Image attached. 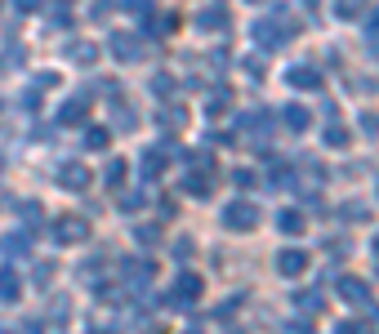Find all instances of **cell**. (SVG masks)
<instances>
[{
    "label": "cell",
    "mask_w": 379,
    "mask_h": 334,
    "mask_svg": "<svg viewBox=\"0 0 379 334\" xmlns=\"http://www.w3.org/2000/svg\"><path fill=\"white\" fill-rule=\"evenodd\" d=\"M343 219H348V223H361V219H366V205H343Z\"/></svg>",
    "instance_id": "26"
},
{
    "label": "cell",
    "mask_w": 379,
    "mask_h": 334,
    "mask_svg": "<svg viewBox=\"0 0 379 334\" xmlns=\"http://www.w3.org/2000/svg\"><path fill=\"white\" fill-rule=\"evenodd\" d=\"M152 90H156V94H170L174 85H170V76H156V80H152Z\"/></svg>",
    "instance_id": "30"
},
{
    "label": "cell",
    "mask_w": 379,
    "mask_h": 334,
    "mask_svg": "<svg viewBox=\"0 0 379 334\" xmlns=\"http://www.w3.org/2000/svg\"><path fill=\"white\" fill-rule=\"evenodd\" d=\"M282 116H286V125H290L294 134H299V129H308V121H312V116H308V107H299V103H290Z\"/></svg>",
    "instance_id": "15"
},
{
    "label": "cell",
    "mask_w": 379,
    "mask_h": 334,
    "mask_svg": "<svg viewBox=\"0 0 379 334\" xmlns=\"http://www.w3.org/2000/svg\"><path fill=\"white\" fill-rule=\"evenodd\" d=\"M277 227H282L286 237H299V232L308 227V219H304L299 210H282V214H277Z\"/></svg>",
    "instance_id": "12"
},
{
    "label": "cell",
    "mask_w": 379,
    "mask_h": 334,
    "mask_svg": "<svg viewBox=\"0 0 379 334\" xmlns=\"http://www.w3.org/2000/svg\"><path fill=\"white\" fill-rule=\"evenodd\" d=\"M308 267V249H282V254H277V272L282 276H299Z\"/></svg>",
    "instance_id": "7"
},
{
    "label": "cell",
    "mask_w": 379,
    "mask_h": 334,
    "mask_svg": "<svg viewBox=\"0 0 379 334\" xmlns=\"http://www.w3.org/2000/svg\"><path fill=\"white\" fill-rule=\"evenodd\" d=\"M308 5H317V0H308Z\"/></svg>",
    "instance_id": "38"
},
{
    "label": "cell",
    "mask_w": 379,
    "mask_h": 334,
    "mask_svg": "<svg viewBox=\"0 0 379 334\" xmlns=\"http://www.w3.org/2000/svg\"><path fill=\"white\" fill-rule=\"evenodd\" d=\"M335 334H366V330H361V325H357V321H353V325H339V330H335Z\"/></svg>",
    "instance_id": "34"
},
{
    "label": "cell",
    "mask_w": 379,
    "mask_h": 334,
    "mask_svg": "<svg viewBox=\"0 0 379 334\" xmlns=\"http://www.w3.org/2000/svg\"><path fill=\"white\" fill-rule=\"evenodd\" d=\"M18 294H23V290H18V276H14L9 267H5V272H0V298H5V303H14Z\"/></svg>",
    "instance_id": "18"
},
{
    "label": "cell",
    "mask_w": 379,
    "mask_h": 334,
    "mask_svg": "<svg viewBox=\"0 0 379 334\" xmlns=\"http://www.w3.org/2000/svg\"><path fill=\"white\" fill-rule=\"evenodd\" d=\"M58 5H63V9H72V0H58Z\"/></svg>",
    "instance_id": "36"
},
{
    "label": "cell",
    "mask_w": 379,
    "mask_h": 334,
    "mask_svg": "<svg viewBox=\"0 0 379 334\" xmlns=\"http://www.w3.org/2000/svg\"><path fill=\"white\" fill-rule=\"evenodd\" d=\"M125 276L129 281H152V263L147 259H125Z\"/></svg>",
    "instance_id": "17"
},
{
    "label": "cell",
    "mask_w": 379,
    "mask_h": 334,
    "mask_svg": "<svg viewBox=\"0 0 379 334\" xmlns=\"http://www.w3.org/2000/svg\"><path fill=\"white\" fill-rule=\"evenodd\" d=\"M361 9H366V0H339V5H335V14H339V18H357Z\"/></svg>",
    "instance_id": "23"
},
{
    "label": "cell",
    "mask_w": 379,
    "mask_h": 334,
    "mask_svg": "<svg viewBox=\"0 0 379 334\" xmlns=\"http://www.w3.org/2000/svg\"><path fill=\"white\" fill-rule=\"evenodd\" d=\"M233 183H237V188H255V174H250V170H237Z\"/></svg>",
    "instance_id": "27"
},
{
    "label": "cell",
    "mask_w": 379,
    "mask_h": 334,
    "mask_svg": "<svg viewBox=\"0 0 379 334\" xmlns=\"http://www.w3.org/2000/svg\"><path fill=\"white\" fill-rule=\"evenodd\" d=\"M107 49H112V54H117L121 63H134V58L143 54V41H139V36H129V31H112V36H107Z\"/></svg>",
    "instance_id": "3"
},
{
    "label": "cell",
    "mask_w": 379,
    "mask_h": 334,
    "mask_svg": "<svg viewBox=\"0 0 379 334\" xmlns=\"http://www.w3.org/2000/svg\"><path fill=\"white\" fill-rule=\"evenodd\" d=\"M107 14H112V0H98V5H94V18H107Z\"/></svg>",
    "instance_id": "31"
},
{
    "label": "cell",
    "mask_w": 379,
    "mask_h": 334,
    "mask_svg": "<svg viewBox=\"0 0 379 334\" xmlns=\"http://www.w3.org/2000/svg\"><path fill=\"white\" fill-rule=\"evenodd\" d=\"M85 103H80V98H72V103H63V112H58V121L63 125H80V121H85Z\"/></svg>",
    "instance_id": "14"
},
{
    "label": "cell",
    "mask_w": 379,
    "mask_h": 334,
    "mask_svg": "<svg viewBox=\"0 0 379 334\" xmlns=\"http://www.w3.org/2000/svg\"><path fill=\"white\" fill-rule=\"evenodd\" d=\"M174 286H178V290H174L178 303H192V298H201V276H196V272H183Z\"/></svg>",
    "instance_id": "9"
},
{
    "label": "cell",
    "mask_w": 379,
    "mask_h": 334,
    "mask_svg": "<svg viewBox=\"0 0 379 334\" xmlns=\"http://www.w3.org/2000/svg\"><path fill=\"white\" fill-rule=\"evenodd\" d=\"M68 58L80 63V67H90V63L98 58V45H94V41H76V45H68Z\"/></svg>",
    "instance_id": "13"
},
{
    "label": "cell",
    "mask_w": 379,
    "mask_h": 334,
    "mask_svg": "<svg viewBox=\"0 0 379 334\" xmlns=\"http://www.w3.org/2000/svg\"><path fill=\"white\" fill-rule=\"evenodd\" d=\"M0 334H9V330H0Z\"/></svg>",
    "instance_id": "39"
},
{
    "label": "cell",
    "mask_w": 379,
    "mask_h": 334,
    "mask_svg": "<svg viewBox=\"0 0 379 334\" xmlns=\"http://www.w3.org/2000/svg\"><path fill=\"white\" fill-rule=\"evenodd\" d=\"M366 27H370V31H379V9L370 14V23H366Z\"/></svg>",
    "instance_id": "35"
},
{
    "label": "cell",
    "mask_w": 379,
    "mask_h": 334,
    "mask_svg": "<svg viewBox=\"0 0 379 334\" xmlns=\"http://www.w3.org/2000/svg\"><path fill=\"white\" fill-rule=\"evenodd\" d=\"M14 5H18L23 14H36V9H41V0H14Z\"/></svg>",
    "instance_id": "32"
},
{
    "label": "cell",
    "mask_w": 379,
    "mask_h": 334,
    "mask_svg": "<svg viewBox=\"0 0 379 334\" xmlns=\"http://www.w3.org/2000/svg\"><path fill=\"white\" fill-rule=\"evenodd\" d=\"M107 143H112V134H107V129H98V125L85 129V152H103Z\"/></svg>",
    "instance_id": "19"
},
{
    "label": "cell",
    "mask_w": 379,
    "mask_h": 334,
    "mask_svg": "<svg viewBox=\"0 0 379 334\" xmlns=\"http://www.w3.org/2000/svg\"><path fill=\"white\" fill-rule=\"evenodd\" d=\"M339 298H348V303H370V290L361 286V281L343 276V281H339Z\"/></svg>",
    "instance_id": "10"
},
{
    "label": "cell",
    "mask_w": 379,
    "mask_h": 334,
    "mask_svg": "<svg viewBox=\"0 0 379 334\" xmlns=\"http://www.w3.org/2000/svg\"><path fill=\"white\" fill-rule=\"evenodd\" d=\"M85 237H90V223L85 219H58L54 223V241L58 245H80Z\"/></svg>",
    "instance_id": "4"
},
{
    "label": "cell",
    "mask_w": 379,
    "mask_h": 334,
    "mask_svg": "<svg viewBox=\"0 0 379 334\" xmlns=\"http://www.w3.org/2000/svg\"><path fill=\"white\" fill-rule=\"evenodd\" d=\"M299 308H304V312H321V308H326V298H321V294H312V290H304V294H299Z\"/></svg>",
    "instance_id": "25"
},
{
    "label": "cell",
    "mask_w": 379,
    "mask_h": 334,
    "mask_svg": "<svg viewBox=\"0 0 379 334\" xmlns=\"http://www.w3.org/2000/svg\"><path fill=\"white\" fill-rule=\"evenodd\" d=\"M58 183H63V188H72V192H85L90 188V170L80 161H72V165H63V170H58Z\"/></svg>",
    "instance_id": "6"
},
{
    "label": "cell",
    "mask_w": 379,
    "mask_h": 334,
    "mask_svg": "<svg viewBox=\"0 0 379 334\" xmlns=\"http://www.w3.org/2000/svg\"><path fill=\"white\" fill-rule=\"evenodd\" d=\"M161 165H166V152H147V156H143V174H147V178H156V174H161Z\"/></svg>",
    "instance_id": "22"
},
{
    "label": "cell",
    "mask_w": 379,
    "mask_h": 334,
    "mask_svg": "<svg viewBox=\"0 0 379 334\" xmlns=\"http://www.w3.org/2000/svg\"><path fill=\"white\" fill-rule=\"evenodd\" d=\"M147 31H152V36H170V31H178V14H156Z\"/></svg>",
    "instance_id": "16"
},
{
    "label": "cell",
    "mask_w": 379,
    "mask_h": 334,
    "mask_svg": "<svg viewBox=\"0 0 379 334\" xmlns=\"http://www.w3.org/2000/svg\"><path fill=\"white\" fill-rule=\"evenodd\" d=\"M125 9H134V14H147V0H121Z\"/></svg>",
    "instance_id": "33"
},
{
    "label": "cell",
    "mask_w": 379,
    "mask_h": 334,
    "mask_svg": "<svg viewBox=\"0 0 379 334\" xmlns=\"http://www.w3.org/2000/svg\"><path fill=\"white\" fill-rule=\"evenodd\" d=\"M286 80H290L294 90H317L321 85V72H312V67L299 63V67H290V72H286Z\"/></svg>",
    "instance_id": "8"
},
{
    "label": "cell",
    "mask_w": 379,
    "mask_h": 334,
    "mask_svg": "<svg viewBox=\"0 0 379 334\" xmlns=\"http://www.w3.org/2000/svg\"><path fill=\"white\" fill-rule=\"evenodd\" d=\"M103 183H107V188H121V183H125V161L112 156V161H107V170H103Z\"/></svg>",
    "instance_id": "21"
},
{
    "label": "cell",
    "mask_w": 379,
    "mask_h": 334,
    "mask_svg": "<svg viewBox=\"0 0 379 334\" xmlns=\"http://www.w3.org/2000/svg\"><path fill=\"white\" fill-rule=\"evenodd\" d=\"M290 27H282V18H259L255 27H250V36L259 41V49H282L290 36H286Z\"/></svg>",
    "instance_id": "1"
},
{
    "label": "cell",
    "mask_w": 379,
    "mask_h": 334,
    "mask_svg": "<svg viewBox=\"0 0 379 334\" xmlns=\"http://www.w3.org/2000/svg\"><path fill=\"white\" fill-rule=\"evenodd\" d=\"M361 129H366V134H379V116L366 112V116H361Z\"/></svg>",
    "instance_id": "28"
},
{
    "label": "cell",
    "mask_w": 379,
    "mask_h": 334,
    "mask_svg": "<svg viewBox=\"0 0 379 334\" xmlns=\"http://www.w3.org/2000/svg\"><path fill=\"white\" fill-rule=\"evenodd\" d=\"M196 27L201 31H228V9L214 0V5H205L201 14H196Z\"/></svg>",
    "instance_id": "5"
},
{
    "label": "cell",
    "mask_w": 379,
    "mask_h": 334,
    "mask_svg": "<svg viewBox=\"0 0 379 334\" xmlns=\"http://www.w3.org/2000/svg\"><path fill=\"white\" fill-rule=\"evenodd\" d=\"M348 139H353V134L343 129V125H331V129H326V143H331V147H348Z\"/></svg>",
    "instance_id": "24"
},
{
    "label": "cell",
    "mask_w": 379,
    "mask_h": 334,
    "mask_svg": "<svg viewBox=\"0 0 379 334\" xmlns=\"http://www.w3.org/2000/svg\"><path fill=\"white\" fill-rule=\"evenodd\" d=\"M375 249H379V237H375Z\"/></svg>",
    "instance_id": "37"
},
{
    "label": "cell",
    "mask_w": 379,
    "mask_h": 334,
    "mask_svg": "<svg viewBox=\"0 0 379 334\" xmlns=\"http://www.w3.org/2000/svg\"><path fill=\"white\" fill-rule=\"evenodd\" d=\"M228 103H233V94H228V90L219 85V90H214V94L205 98V112H210V116H219V112H228Z\"/></svg>",
    "instance_id": "20"
},
{
    "label": "cell",
    "mask_w": 379,
    "mask_h": 334,
    "mask_svg": "<svg viewBox=\"0 0 379 334\" xmlns=\"http://www.w3.org/2000/svg\"><path fill=\"white\" fill-rule=\"evenodd\" d=\"M259 223V210L250 205V200H233V205L223 210V227L228 232H250Z\"/></svg>",
    "instance_id": "2"
},
{
    "label": "cell",
    "mask_w": 379,
    "mask_h": 334,
    "mask_svg": "<svg viewBox=\"0 0 379 334\" xmlns=\"http://www.w3.org/2000/svg\"><path fill=\"white\" fill-rule=\"evenodd\" d=\"M183 192H192V196H210V192H214V174H205V170L188 174V178H183Z\"/></svg>",
    "instance_id": "11"
},
{
    "label": "cell",
    "mask_w": 379,
    "mask_h": 334,
    "mask_svg": "<svg viewBox=\"0 0 379 334\" xmlns=\"http://www.w3.org/2000/svg\"><path fill=\"white\" fill-rule=\"evenodd\" d=\"M156 237H161V232H156V227H139V241H143V245H152Z\"/></svg>",
    "instance_id": "29"
}]
</instances>
